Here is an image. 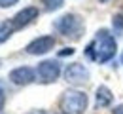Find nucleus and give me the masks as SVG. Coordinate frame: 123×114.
Masks as SVG:
<instances>
[{
  "label": "nucleus",
  "instance_id": "obj_4",
  "mask_svg": "<svg viewBox=\"0 0 123 114\" xmlns=\"http://www.w3.org/2000/svg\"><path fill=\"white\" fill-rule=\"evenodd\" d=\"M61 74V65L59 61H53V59H46L42 63H38V68H36V76L42 84H51L59 78Z\"/></svg>",
  "mask_w": 123,
  "mask_h": 114
},
{
  "label": "nucleus",
  "instance_id": "obj_14",
  "mask_svg": "<svg viewBox=\"0 0 123 114\" xmlns=\"http://www.w3.org/2000/svg\"><path fill=\"white\" fill-rule=\"evenodd\" d=\"M4 103H6V93H4V89L0 87V110L4 108Z\"/></svg>",
  "mask_w": 123,
  "mask_h": 114
},
{
  "label": "nucleus",
  "instance_id": "obj_9",
  "mask_svg": "<svg viewBox=\"0 0 123 114\" xmlns=\"http://www.w3.org/2000/svg\"><path fill=\"white\" fill-rule=\"evenodd\" d=\"M112 91H110V87L106 86H98L97 87V95H95V101H97V107H108L110 103H112Z\"/></svg>",
  "mask_w": 123,
  "mask_h": 114
},
{
  "label": "nucleus",
  "instance_id": "obj_2",
  "mask_svg": "<svg viewBox=\"0 0 123 114\" xmlns=\"http://www.w3.org/2000/svg\"><path fill=\"white\" fill-rule=\"evenodd\" d=\"M59 107L62 114H83L87 108V95L78 89H66L61 97Z\"/></svg>",
  "mask_w": 123,
  "mask_h": 114
},
{
  "label": "nucleus",
  "instance_id": "obj_12",
  "mask_svg": "<svg viewBox=\"0 0 123 114\" xmlns=\"http://www.w3.org/2000/svg\"><path fill=\"white\" fill-rule=\"evenodd\" d=\"M44 4H46V10L49 12H53V10H59L62 4H64V0H42Z\"/></svg>",
  "mask_w": 123,
  "mask_h": 114
},
{
  "label": "nucleus",
  "instance_id": "obj_15",
  "mask_svg": "<svg viewBox=\"0 0 123 114\" xmlns=\"http://www.w3.org/2000/svg\"><path fill=\"white\" fill-rule=\"evenodd\" d=\"M72 53H74V49H72V48H64L61 51V55H72Z\"/></svg>",
  "mask_w": 123,
  "mask_h": 114
},
{
  "label": "nucleus",
  "instance_id": "obj_5",
  "mask_svg": "<svg viewBox=\"0 0 123 114\" xmlns=\"http://www.w3.org/2000/svg\"><path fill=\"white\" fill-rule=\"evenodd\" d=\"M64 80L68 84H72V86H81V84L89 82V70L81 63H72L64 70Z\"/></svg>",
  "mask_w": 123,
  "mask_h": 114
},
{
  "label": "nucleus",
  "instance_id": "obj_6",
  "mask_svg": "<svg viewBox=\"0 0 123 114\" xmlns=\"http://www.w3.org/2000/svg\"><path fill=\"white\" fill-rule=\"evenodd\" d=\"M53 46H55V38L53 36H40V38H34L25 49L31 55H44L47 51H51Z\"/></svg>",
  "mask_w": 123,
  "mask_h": 114
},
{
  "label": "nucleus",
  "instance_id": "obj_1",
  "mask_svg": "<svg viewBox=\"0 0 123 114\" xmlns=\"http://www.w3.org/2000/svg\"><path fill=\"white\" fill-rule=\"evenodd\" d=\"M117 51V44H116V38L110 34V31L106 29H100L95 40L87 46V55L91 57L93 61L97 63H106L110 61Z\"/></svg>",
  "mask_w": 123,
  "mask_h": 114
},
{
  "label": "nucleus",
  "instance_id": "obj_3",
  "mask_svg": "<svg viewBox=\"0 0 123 114\" xmlns=\"http://www.w3.org/2000/svg\"><path fill=\"white\" fill-rule=\"evenodd\" d=\"M55 29L64 36H70V38L78 40L83 33V21L76 13H64L55 21Z\"/></svg>",
  "mask_w": 123,
  "mask_h": 114
},
{
  "label": "nucleus",
  "instance_id": "obj_20",
  "mask_svg": "<svg viewBox=\"0 0 123 114\" xmlns=\"http://www.w3.org/2000/svg\"><path fill=\"white\" fill-rule=\"evenodd\" d=\"M0 63H2V61H0Z\"/></svg>",
  "mask_w": 123,
  "mask_h": 114
},
{
  "label": "nucleus",
  "instance_id": "obj_18",
  "mask_svg": "<svg viewBox=\"0 0 123 114\" xmlns=\"http://www.w3.org/2000/svg\"><path fill=\"white\" fill-rule=\"evenodd\" d=\"M121 65H123V53H121Z\"/></svg>",
  "mask_w": 123,
  "mask_h": 114
},
{
  "label": "nucleus",
  "instance_id": "obj_10",
  "mask_svg": "<svg viewBox=\"0 0 123 114\" xmlns=\"http://www.w3.org/2000/svg\"><path fill=\"white\" fill-rule=\"evenodd\" d=\"M13 31H17L13 21H2V23H0V44L6 42V40L13 34Z\"/></svg>",
  "mask_w": 123,
  "mask_h": 114
},
{
  "label": "nucleus",
  "instance_id": "obj_13",
  "mask_svg": "<svg viewBox=\"0 0 123 114\" xmlns=\"http://www.w3.org/2000/svg\"><path fill=\"white\" fill-rule=\"evenodd\" d=\"M19 0H0V8H10V6H13L17 4Z\"/></svg>",
  "mask_w": 123,
  "mask_h": 114
},
{
  "label": "nucleus",
  "instance_id": "obj_7",
  "mask_svg": "<svg viewBox=\"0 0 123 114\" xmlns=\"http://www.w3.org/2000/svg\"><path fill=\"white\" fill-rule=\"evenodd\" d=\"M10 80L17 86H27L36 80V70H32L31 67H17L10 72Z\"/></svg>",
  "mask_w": 123,
  "mask_h": 114
},
{
  "label": "nucleus",
  "instance_id": "obj_8",
  "mask_svg": "<svg viewBox=\"0 0 123 114\" xmlns=\"http://www.w3.org/2000/svg\"><path fill=\"white\" fill-rule=\"evenodd\" d=\"M34 19H38V8H34V6H29V8H23L21 12H17L15 15H13V25H15V29H23V27H27V25H31Z\"/></svg>",
  "mask_w": 123,
  "mask_h": 114
},
{
  "label": "nucleus",
  "instance_id": "obj_16",
  "mask_svg": "<svg viewBox=\"0 0 123 114\" xmlns=\"http://www.w3.org/2000/svg\"><path fill=\"white\" fill-rule=\"evenodd\" d=\"M114 114H123V103H121V105H117V107L114 108Z\"/></svg>",
  "mask_w": 123,
  "mask_h": 114
},
{
  "label": "nucleus",
  "instance_id": "obj_19",
  "mask_svg": "<svg viewBox=\"0 0 123 114\" xmlns=\"http://www.w3.org/2000/svg\"><path fill=\"white\" fill-rule=\"evenodd\" d=\"M100 2H106V0H100Z\"/></svg>",
  "mask_w": 123,
  "mask_h": 114
},
{
  "label": "nucleus",
  "instance_id": "obj_17",
  "mask_svg": "<svg viewBox=\"0 0 123 114\" xmlns=\"http://www.w3.org/2000/svg\"><path fill=\"white\" fill-rule=\"evenodd\" d=\"M31 114H44V112H38V110H36V112H31Z\"/></svg>",
  "mask_w": 123,
  "mask_h": 114
},
{
  "label": "nucleus",
  "instance_id": "obj_11",
  "mask_svg": "<svg viewBox=\"0 0 123 114\" xmlns=\"http://www.w3.org/2000/svg\"><path fill=\"white\" fill-rule=\"evenodd\" d=\"M112 27H114V33L116 34L123 33V15L121 13H117V15L112 17Z\"/></svg>",
  "mask_w": 123,
  "mask_h": 114
}]
</instances>
